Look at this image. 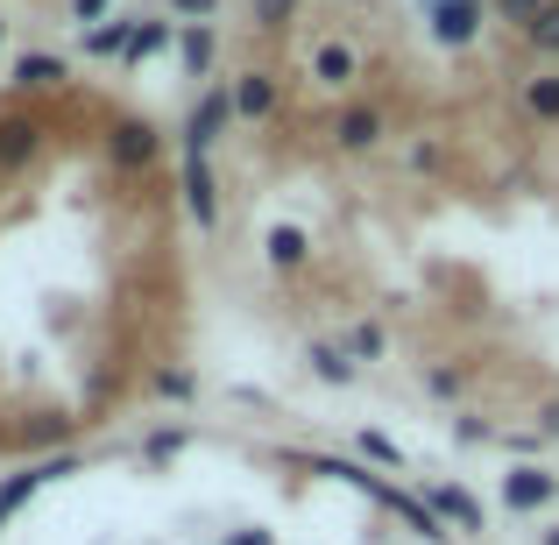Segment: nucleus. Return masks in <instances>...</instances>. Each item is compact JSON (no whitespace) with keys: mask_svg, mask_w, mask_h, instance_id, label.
Segmentation results:
<instances>
[{"mask_svg":"<svg viewBox=\"0 0 559 545\" xmlns=\"http://www.w3.org/2000/svg\"><path fill=\"white\" fill-rule=\"evenodd\" d=\"M164 50H178V22H170V14H142V28H135V43H128L121 71H142L150 57H164Z\"/></svg>","mask_w":559,"mask_h":545,"instance_id":"6ab92c4d","label":"nucleus"},{"mask_svg":"<svg viewBox=\"0 0 559 545\" xmlns=\"http://www.w3.org/2000/svg\"><path fill=\"white\" fill-rule=\"evenodd\" d=\"M546 8H552V0H489V14H496V22H510L518 36H524V28H532Z\"/></svg>","mask_w":559,"mask_h":545,"instance_id":"c85d7f7f","label":"nucleus"},{"mask_svg":"<svg viewBox=\"0 0 559 545\" xmlns=\"http://www.w3.org/2000/svg\"><path fill=\"white\" fill-rule=\"evenodd\" d=\"M43 142H50V121H43V114H28V107L0 114V178H22L43 156Z\"/></svg>","mask_w":559,"mask_h":545,"instance_id":"9b49d317","label":"nucleus"},{"mask_svg":"<svg viewBox=\"0 0 559 545\" xmlns=\"http://www.w3.org/2000/svg\"><path fill=\"white\" fill-rule=\"evenodd\" d=\"M0 43H8V14H0Z\"/></svg>","mask_w":559,"mask_h":545,"instance_id":"f704fd0d","label":"nucleus"},{"mask_svg":"<svg viewBox=\"0 0 559 545\" xmlns=\"http://www.w3.org/2000/svg\"><path fill=\"white\" fill-rule=\"evenodd\" d=\"M355 461H369L376 475H390V482H396V475L411 467V453L396 447V439L382 433V425H361V433H355Z\"/></svg>","mask_w":559,"mask_h":545,"instance_id":"aec40b11","label":"nucleus"},{"mask_svg":"<svg viewBox=\"0 0 559 545\" xmlns=\"http://www.w3.org/2000/svg\"><path fill=\"white\" fill-rule=\"evenodd\" d=\"M496 447H503V461H538V453H546V433H538V425H503Z\"/></svg>","mask_w":559,"mask_h":545,"instance_id":"bb28decb","label":"nucleus"},{"mask_svg":"<svg viewBox=\"0 0 559 545\" xmlns=\"http://www.w3.org/2000/svg\"><path fill=\"white\" fill-rule=\"evenodd\" d=\"M341 347L355 362H382V355H390V333H382L376 319H347V327H341Z\"/></svg>","mask_w":559,"mask_h":545,"instance_id":"393cba45","label":"nucleus"},{"mask_svg":"<svg viewBox=\"0 0 559 545\" xmlns=\"http://www.w3.org/2000/svg\"><path fill=\"white\" fill-rule=\"evenodd\" d=\"M418 22H425V43L447 57H467L481 36H489L496 14L481 8V0H418Z\"/></svg>","mask_w":559,"mask_h":545,"instance_id":"f03ea898","label":"nucleus"},{"mask_svg":"<svg viewBox=\"0 0 559 545\" xmlns=\"http://www.w3.org/2000/svg\"><path fill=\"white\" fill-rule=\"evenodd\" d=\"M219 545H276V532H262V524H234Z\"/></svg>","mask_w":559,"mask_h":545,"instance_id":"473e14b6","label":"nucleus"},{"mask_svg":"<svg viewBox=\"0 0 559 545\" xmlns=\"http://www.w3.org/2000/svg\"><path fill=\"white\" fill-rule=\"evenodd\" d=\"M150 390L156 396H164V404H191V396H199V368H191V362H164V368H150Z\"/></svg>","mask_w":559,"mask_h":545,"instance_id":"4be33fe9","label":"nucleus"},{"mask_svg":"<svg viewBox=\"0 0 559 545\" xmlns=\"http://www.w3.org/2000/svg\"><path fill=\"white\" fill-rule=\"evenodd\" d=\"M305 368H312V382H326V390H355L361 362L347 355L341 341H305Z\"/></svg>","mask_w":559,"mask_h":545,"instance_id":"a211bd4d","label":"nucleus"},{"mask_svg":"<svg viewBox=\"0 0 559 545\" xmlns=\"http://www.w3.org/2000/svg\"><path fill=\"white\" fill-rule=\"evenodd\" d=\"M142 14H107L99 28H79V57H93V64H121L128 43H135Z\"/></svg>","mask_w":559,"mask_h":545,"instance_id":"dca6fc26","label":"nucleus"},{"mask_svg":"<svg viewBox=\"0 0 559 545\" xmlns=\"http://www.w3.org/2000/svg\"><path fill=\"white\" fill-rule=\"evenodd\" d=\"M425 510H432L439 524H447V538H489V503H481L475 489H467L461 475H439V482H425Z\"/></svg>","mask_w":559,"mask_h":545,"instance_id":"0eeeda50","label":"nucleus"},{"mask_svg":"<svg viewBox=\"0 0 559 545\" xmlns=\"http://www.w3.org/2000/svg\"><path fill=\"white\" fill-rule=\"evenodd\" d=\"M185 447H191L185 425H150V433H142V467H170V461H185Z\"/></svg>","mask_w":559,"mask_h":545,"instance_id":"5701e85b","label":"nucleus"},{"mask_svg":"<svg viewBox=\"0 0 559 545\" xmlns=\"http://www.w3.org/2000/svg\"><path fill=\"white\" fill-rule=\"evenodd\" d=\"M79 467H85L79 447H57V453H43V461H28V467H14V475H0V532H8V524L22 518L28 503H36L50 482H71Z\"/></svg>","mask_w":559,"mask_h":545,"instance_id":"20e7f679","label":"nucleus"},{"mask_svg":"<svg viewBox=\"0 0 559 545\" xmlns=\"http://www.w3.org/2000/svg\"><path fill=\"white\" fill-rule=\"evenodd\" d=\"M447 439H453L461 453H475V447H496V439H503V425H496L489 411L467 404V411H453V418H447Z\"/></svg>","mask_w":559,"mask_h":545,"instance_id":"412c9836","label":"nucleus"},{"mask_svg":"<svg viewBox=\"0 0 559 545\" xmlns=\"http://www.w3.org/2000/svg\"><path fill=\"white\" fill-rule=\"evenodd\" d=\"M524 50H538V57H546V64H559V0H552L546 14H538L532 28H524Z\"/></svg>","mask_w":559,"mask_h":545,"instance_id":"cd10ccee","label":"nucleus"},{"mask_svg":"<svg viewBox=\"0 0 559 545\" xmlns=\"http://www.w3.org/2000/svg\"><path fill=\"white\" fill-rule=\"evenodd\" d=\"M164 14L178 28H191V22H219V14H227V0H164Z\"/></svg>","mask_w":559,"mask_h":545,"instance_id":"c756f323","label":"nucleus"},{"mask_svg":"<svg viewBox=\"0 0 559 545\" xmlns=\"http://www.w3.org/2000/svg\"><path fill=\"white\" fill-rule=\"evenodd\" d=\"M298 14H305V0H248V22H255L262 36H284Z\"/></svg>","mask_w":559,"mask_h":545,"instance_id":"a878e982","label":"nucleus"},{"mask_svg":"<svg viewBox=\"0 0 559 545\" xmlns=\"http://www.w3.org/2000/svg\"><path fill=\"white\" fill-rule=\"evenodd\" d=\"M164 128L150 121V114H107V128H99V156H107L114 178H150L156 164H164Z\"/></svg>","mask_w":559,"mask_h":545,"instance_id":"f257e3e1","label":"nucleus"},{"mask_svg":"<svg viewBox=\"0 0 559 545\" xmlns=\"http://www.w3.org/2000/svg\"><path fill=\"white\" fill-rule=\"evenodd\" d=\"M496 503H503L510 518H538V510L559 503V475L546 461H510L503 482H496Z\"/></svg>","mask_w":559,"mask_h":545,"instance_id":"6e6552de","label":"nucleus"},{"mask_svg":"<svg viewBox=\"0 0 559 545\" xmlns=\"http://www.w3.org/2000/svg\"><path fill=\"white\" fill-rule=\"evenodd\" d=\"M532 425H538V433H546V447H559V396H546V404L532 411Z\"/></svg>","mask_w":559,"mask_h":545,"instance_id":"2f4dec72","label":"nucleus"},{"mask_svg":"<svg viewBox=\"0 0 559 545\" xmlns=\"http://www.w3.org/2000/svg\"><path fill=\"white\" fill-rule=\"evenodd\" d=\"M361 79H369V57H361L347 36H319L312 50H305V85H312V93H326L333 107H341V99H355Z\"/></svg>","mask_w":559,"mask_h":545,"instance_id":"7ed1b4c3","label":"nucleus"},{"mask_svg":"<svg viewBox=\"0 0 559 545\" xmlns=\"http://www.w3.org/2000/svg\"><path fill=\"white\" fill-rule=\"evenodd\" d=\"M312 234L298 227V220H270V227H262V270L270 276H305L312 270Z\"/></svg>","mask_w":559,"mask_h":545,"instance_id":"ddd939ff","label":"nucleus"},{"mask_svg":"<svg viewBox=\"0 0 559 545\" xmlns=\"http://www.w3.org/2000/svg\"><path fill=\"white\" fill-rule=\"evenodd\" d=\"M481 8H489V0H481Z\"/></svg>","mask_w":559,"mask_h":545,"instance_id":"c9c22d12","label":"nucleus"},{"mask_svg":"<svg viewBox=\"0 0 559 545\" xmlns=\"http://www.w3.org/2000/svg\"><path fill=\"white\" fill-rule=\"evenodd\" d=\"M178 205L199 234H219V178H213V156H191L178 150Z\"/></svg>","mask_w":559,"mask_h":545,"instance_id":"9d476101","label":"nucleus"},{"mask_svg":"<svg viewBox=\"0 0 559 545\" xmlns=\"http://www.w3.org/2000/svg\"><path fill=\"white\" fill-rule=\"evenodd\" d=\"M227 128H241V114H234V79H213V85H199V99H191V114L178 128V150L213 156L219 142H227Z\"/></svg>","mask_w":559,"mask_h":545,"instance_id":"423d86ee","label":"nucleus"},{"mask_svg":"<svg viewBox=\"0 0 559 545\" xmlns=\"http://www.w3.org/2000/svg\"><path fill=\"white\" fill-rule=\"evenodd\" d=\"M8 85L22 99H50V93H64V85H71V57L64 50H22L8 64Z\"/></svg>","mask_w":559,"mask_h":545,"instance_id":"f8f14e48","label":"nucleus"},{"mask_svg":"<svg viewBox=\"0 0 559 545\" xmlns=\"http://www.w3.org/2000/svg\"><path fill=\"white\" fill-rule=\"evenodd\" d=\"M219 22H191V28H178V71L185 79H205L213 85L219 79Z\"/></svg>","mask_w":559,"mask_h":545,"instance_id":"f3484780","label":"nucleus"},{"mask_svg":"<svg viewBox=\"0 0 559 545\" xmlns=\"http://www.w3.org/2000/svg\"><path fill=\"white\" fill-rule=\"evenodd\" d=\"M284 71L276 64H241L234 71V114H241V128H270L276 114H284Z\"/></svg>","mask_w":559,"mask_h":545,"instance_id":"1a4fd4ad","label":"nucleus"},{"mask_svg":"<svg viewBox=\"0 0 559 545\" xmlns=\"http://www.w3.org/2000/svg\"><path fill=\"white\" fill-rule=\"evenodd\" d=\"M71 22H79V28H99V22H107V14H114V0H71Z\"/></svg>","mask_w":559,"mask_h":545,"instance_id":"7c9ffc66","label":"nucleus"},{"mask_svg":"<svg viewBox=\"0 0 559 545\" xmlns=\"http://www.w3.org/2000/svg\"><path fill=\"white\" fill-rule=\"evenodd\" d=\"M538 545H559V524H552V532H538Z\"/></svg>","mask_w":559,"mask_h":545,"instance_id":"72a5a7b5","label":"nucleus"},{"mask_svg":"<svg viewBox=\"0 0 559 545\" xmlns=\"http://www.w3.org/2000/svg\"><path fill=\"white\" fill-rule=\"evenodd\" d=\"M518 114L532 128H559V64H538L518 79Z\"/></svg>","mask_w":559,"mask_h":545,"instance_id":"2eb2a0df","label":"nucleus"},{"mask_svg":"<svg viewBox=\"0 0 559 545\" xmlns=\"http://www.w3.org/2000/svg\"><path fill=\"white\" fill-rule=\"evenodd\" d=\"M390 135H396V121H390L382 99H341L333 121H326V150L333 156H376Z\"/></svg>","mask_w":559,"mask_h":545,"instance_id":"39448f33","label":"nucleus"},{"mask_svg":"<svg viewBox=\"0 0 559 545\" xmlns=\"http://www.w3.org/2000/svg\"><path fill=\"white\" fill-rule=\"evenodd\" d=\"M418 390L432 396L439 411H467V390H475V362H425Z\"/></svg>","mask_w":559,"mask_h":545,"instance_id":"4468645a","label":"nucleus"},{"mask_svg":"<svg viewBox=\"0 0 559 545\" xmlns=\"http://www.w3.org/2000/svg\"><path fill=\"white\" fill-rule=\"evenodd\" d=\"M396 164H404L411 178H439V170H447V135H411Z\"/></svg>","mask_w":559,"mask_h":545,"instance_id":"b1692460","label":"nucleus"}]
</instances>
